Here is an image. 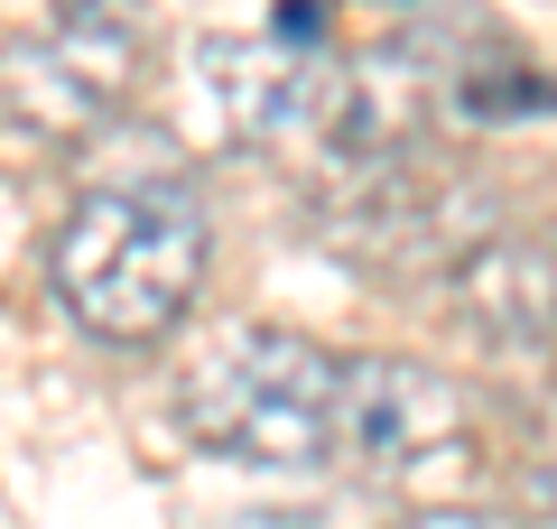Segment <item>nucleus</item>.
Instances as JSON below:
<instances>
[{
    "instance_id": "3",
    "label": "nucleus",
    "mask_w": 557,
    "mask_h": 529,
    "mask_svg": "<svg viewBox=\"0 0 557 529\" xmlns=\"http://www.w3.org/2000/svg\"><path fill=\"white\" fill-rule=\"evenodd\" d=\"M139 10L131 0H57L38 38L0 47V102L38 139H94L139 84Z\"/></svg>"
},
{
    "instance_id": "10",
    "label": "nucleus",
    "mask_w": 557,
    "mask_h": 529,
    "mask_svg": "<svg viewBox=\"0 0 557 529\" xmlns=\"http://www.w3.org/2000/svg\"><path fill=\"white\" fill-rule=\"evenodd\" d=\"M520 510L557 520V455H548V465H530V473H520Z\"/></svg>"
},
{
    "instance_id": "1",
    "label": "nucleus",
    "mask_w": 557,
    "mask_h": 529,
    "mask_svg": "<svg viewBox=\"0 0 557 529\" xmlns=\"http://www.w3.org/2000/svg\"><path fill=\"white\" fill-rule=\"evenodd\" d=\"M47 288L94 344H159L205 288V214L177 186H112L47 242Z\"/></svg>"
},
{
    "instance_id": "6",
    "label": "nucleus",
    "mask_w": 557,
    "mask_h": 529,
    "mask_svg": "<svg viewBox=\"0 0 557 529\" xmlns=\"http://www.w3.org/2000/svg\"><path fill=\"white\" fill-rule=\"evenodd\" d=\"M196 75H205V94H214L223 139H298L307 65H288L278 47H251V38H205V47H196Z\"/></svg>"
},
{
    "instance_id": "8",
    "label": "nucleus",
    "mask_w": 557,
    "mask_h": 529,
    "mask_svg": "<svg viewBox=\"0 0 557 529\" xmlns=\"http://www.w3.org/2000/svg\"><path fill=\"white\" fill-rule=\"evenodd\" d=\"M278 47H317L325 38V0H278Z\"/></svg>"
},
{
    "instance_id": "5",
    "label": "nucleus",
    "mask_w": 557,
    "mask_h": 529,
    "mask_svg": "<svg viewBox=\"0 0 557 529\" xmlns=\"http://www.w3.org/2000/svg\"><path fill=\"white\" fill-rule=\"evenodd\" d=\"M456 316L502 353H530L557 334V260L539 242H465L456 251Z\"/></svg>"
},
{
    "instance_id": "9",
    "label": "nucleus",
    "mask_w": 557,
    "mask_h": 529,
    "mask_svg": "<svg viewBox=\"0 0 557 529\" xmlns=\"http://www.w3.org/2000/svg\"><path fill=\"white\" fill-rule=\"evenodd\" d=\"M391 529H511L502 510H409V520H391Z\"/></svg>"
},
{
    "instance_id": "2",
    "label": "nucleus",
    "mask_w": 557,
    "mask_h": 529,
    "mask_svg": "<svg viewBox=\"0 0 557 529\" xmlns=\"http://www.w3.org/2000/svg\"><path fill=\"white\" fill-rule=\"evenodd\" d=\"M186 436L233 465H325L335 455V353L288 325H233L177 399Z\"/></svg>"
},
{
    "instance_id": "7",
    "label": "nucleus",
    "mask_w": 557,
    "mask_h": 529,
    "mask_svg": "<svg viewBox=\"0 0 557 529\" xmlns=\"http://www.w3.org/2000/svg\"><path fill=\"white\" fill-rule=\"evenodd\" d=\"M456 112H465V121H530V112H557V75H465Z\"/></svg>"
},
{
    "instance_id": "11",
    "label": "nucleus",
    "mask_w": 557,
    "mask_h": 529,
    "mask_svg": "<svg viewBox=\"0 0 557 529\" xmlns=\"http://www.w3.org/2000/svg\"><path fill=\"white\" fill-rule=\"evenodd\" d=\"M362 10H409V0H362Z\"/></svg>"
},
{
    "instance_id": "4",
    "label": "nucleus",
    "mask_w": 557,
    "mask_h": 529,
    "mask_svg": "<svg viewBox=\"0 0 557 529\" xmlns=\"http://www.w3.org/2000/svg\"><path fill=\"white\" fill-rule=\"evenodd\" d=\"M465 436V391L409 353H344L335 362V455L344 465H428Z\"/></svg>"
}]
</instances>
